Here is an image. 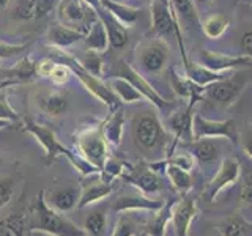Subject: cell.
<instances>
[{
    "label": "cell",
    "instance_id": "cell-40",
    "mask_svg": "<svg viewBox=\"0 0 252 236\" xmlns=\"http://www.w3.org/2000/svg\"><path fill=\"white\" fill-rule=\"evenodd\" d=\"M137 235V224L129 214H123L117 220L112 236H136Z\"/></svg>",
    "mask_w": 252,
    "mask_h": 236
},
{
    "label": "cell",
    "instance_id": "cell-12",
    "mask_svg": "<svg viewBox=\"0 0 252 236\" xmlns=\"http://www.w3.org/2000/svg\"><path fill=\"white\" fill-rule=\"evenodd\" d=\"M194 104L192 102H189L186 107H181L178 109L177 112H173L167 120H165V126H167V129L173 134V145L170 147V149L167 151V156L169 157L175 147L180 144H185V142H192L194 140V132H192V121H194Z\"/></svg>",
    "mask_w": 252,
    "mask_h": 236
},
{
    "label": "cell",
    "instance_id": "cell-31",
    "mask_svg": "<svg viewBox=\"0 0 252 236\" xmlns=\"http://www.w3.org/2000/svg\"><path fill=\"white\" fill-rule=\"evenodd\" d=\"M82 43L89 51H96L99 54L106 52L110 47L107 31H106L104 26H102V22L99 19L93 24L89 31H87V35H85Z\"/></svg>",
    "mask_w": 252,
    "mask_h": 236
},
{
    "label": "cell",
    "instance_id": "cell-17",
    "mask_svg": "<svg viewBox=\"0 0 252 236\" xmlns=\"http://www.w3.org/2000/svg\"><path fill=\"white\" fill-rule=\"evenodd\" d=\"M84 38H85V35L82 31H79L73 27H68L62 22L52 24L46 35L47 44L51 47H55V49H63V51L84 41Z\"/></svg>",
    "mask_w": 252,
    "mask_h": 236
},
{
    "label": "cell",
    "instance_id": "cell-42",
    "mask_svg": "<svg viewBox=\"0 0 252 236\" xmlns=\"http://www.w3.org/2000/svg\"><path fill=\"white\" fill-rule=\"evenodd\" d=\"M165 162L173 164V165H178V167L191 172L194 169V162L195 161H194V157L189 154L188 151H180V153L173 151L169 157H165Z\"/></svg>",
    "mask_w": 252,
    "mask_h": 236
},
{
    "label": "cell",
    "instance_id": "cell-4",
    "mask_svg": "<svg viewBox=\"0 0 252 236\" xmlns=\"http://www.w3.org/2000/svg\"><path fill=\"white\" fill-rule=\"evenodd\" d=\"M169 142L162 123L155 112H145L134 120V144L144 153H158Z\"/></svg>",
    "mask_w": 252,
    "mask_h": 236
},
{
    "label": "cell",
    "instance_id": "cell-23",
    "mask_svg": "<svg viewBox=\"0 0 252 236\" xmlns=\"http://www.w3.org/2000/svg\"><path fill=\"white\" fill-rule=\"evenodd\" d=\"M110 194H112V184L109 181H106L104 178L93 179L81 189V199H79L77 208H85L92 203L104 200Z\"/></svg>",
    "mask_w": 252,
    "mask_h": 236
},
{
    "label": "cell",
    "instance_id": "cell-29",
    "mask_svg": "<svg viewBox=\"0 0 252 236\" xmlns=\"http://www.w3.org/2000/svg\"><path fill=\"white\" fill-rule=\"evenodd\" d=\"M5 74L16 82H32L38 76V61H35L30 55L21 59L13 68L5 69Z\"/></svg>",
    "mask_w": 252,
    "mask_h": 236
},
{
    "label": "cell",
    "instance_id": "cell-27",
    "mask_svg": "<svg viewBox=\"0 0 252 236\" xmlns=\"http://www.w3.org/2000/svg\"><path fill=\"white\" fill-rule=\"evenodd\" d=\"M79 199H81V191H79V189L65 187V189H59V191L52 192L46 202L55 211L66 212V211H71L73 208L77 206Z\"/></svg>",
    "mask_w": 252,
    "mask_h": 236
},
{
    "label": "cell",
    "instance_id": "cell-21",
    "mask_svg": "<svg viewBox=\"0 0 252 236\" xmlns=\"http://www.w3.org/2000/svg\"><path fill=\"white\" fill-rule=\"evenodd\" d=\"M96 13H98V19L102 22V26H104L107 31L109 46L114 47V49H123L126 43H128V30H126V27L122 22H118L114 16L109 11H106L102 6Z\"/></svg>",
    "mask_w": 252,
    "mask_h": 236
},
{
    "label": "cell",
    "instance_id": "cell-47",
    "mask_svg": "<svg viewBox=\"0 0 252 236\" xmlns=\"http://www.w3.org/2000/svg\"><path fill=\"white\" fill-rule=\"evenodd\" d=\"M13 186H14L13 179H10V178L0 179V208H3L10 203L11 197H13Z\"/></svg>",
    "mask_w": 252,
    "mask_h": 236
},
{
    "label": "cell",
    "instance_id": "cell-24",
    "mask_svg": "<svg viewBox=\"0 0 252 236\" xmlns=\"http://www.w3.org/2000/svg\"><path fill=\"white\" fill-rule=\"evenodd\" d=\"M183 66H185V74L200 87H208L210 84L222 81V79L227 77L225 73H216V71L203 66L200 63H195L191 59H186L183 61Z\"/></svg>",
    "mask_w": 252,
    "mask_h": 236
},
{
    "label": "cell",
    "instance_id": "cell-37",
    "mask_svg": "<svg viewBox=\"0 0 252 236\" xmlns=\"http://www.w3.org/2000/svg\"><path fill=\"white\" fill-rule=\"evenodd\" d=\"M26 233V219L24 216H8L0 219V236H24Z\"/></svg>",
    "mask_w": 252,
    "mask_h": 236
},
{
    "label": "cell",
    "instance_id": "cell-3",
    "mask_svg": "<svg viewBox=\"0 0 252 236\" xmlns=\"http://www.w3.org/2000/svg\"><path fill=\"white\" fill-rule=\"evenodd\" d=\"M52 49L57 52V55L62 59V63H65V65L71 69V73L76 74V77L81 81V84L93 94L94 98L99 99L101 102H104V104L110 109V112H114L115 109L122 106V101L117 98V94L109 88L107 84L102 81L101 77L90 74L89 71L79 63V60L76 57L63 52V49H55V47H52Z\"/></svg>",
    "mask_w": 252,
    "mask_h": 236
},
{
    "label": "cell",
    "instance_id": "cell-54",
    "mask_svg": "<svg viewBox=\"0 0 252 236\" xmlns=\"http://www.w3.org/2000/svg\"><path fill=\"white\" fill-rule=\"evenodd\" d=\"M199 2H200L202 5H207V3H210V2H211V0H199Z\"/></svg>",
    "mask_w": 252,
    "mask_h": 236
},
{
    "label": "cell",
    "instance_id": "cell-38",
    "mask_svg": "<svg viewBox=\"0 0 252 236\" xmlns=\"http://www.w3.org/2000/svg\"><path fill=\"white\" fill-rule=\"evenodd\" d=\"M106 212L104 211H93L87 216L85 222H84V230L87 232V235L92 236H99L106 228Z\"/></svg>",
    "mask_w": 252,
    "mask_h": 236
},
{
    "label": "cell",
    "instance_id": "cell-9",
    "mask_svg": "<svg viewBox=\"0 0 252 236\" xmlns=\"http://www.w3.org/2000/svg\"><path fill=\"white\" fill-rule=\"evenodd\" d=\"M194 140L200 139H227L233 145L240 144V134L233 120H210L199 114L194 115L192 121Z\"/></svg>",
    "mask_w": 252,
    "mask_h": 236
},
{
    "label": "cell",
    "instance_id": "cell-45",
    "mask_svg": "<svg viewBox=\"0 0 252 236\" xmlns=\"http://www.w3.org/2000/svg\"><path fill=\"white\" fill-rule=\"evenodd\" d=\"M240 200L244 205H252V172H246L241 177Z\"/></svg>",
    "mask_w": 252,
    "mask_h": 236
},
{
    "label": "cell",
    "instance_id": "cell-11",
    "mask_svg": "<svg viewBox=\"0 0 252 236\" xmlns=\"http://www.w3.org/2000/svg\"><path fill=\"white\" fill-rule=\"evenodd\" d=\"M241 177L240 162L235 157H224L220 161V165L216 172V175L211 178V181L205 187V197L210 203H215L219 194L225 191L227 187L233 186Z\"/></svg>",
    "mask_w": 252,
    "mask_h": 236
},
{
    "label": "cell",
    "instance_id": "cell-16",
    "mask_svg": "<svg viewBox=\"0 0 252 236\" xmlns=\"http://www.w3.org/2000/svg\"><path fill=\"white\" fill-rule=\"evenodd\" d=\"M200 65L216 71V73H225V71L236 69V68L252 66V57H249L246 54L244 55H227L222 52H213L208 49H202Z\"/></svg>",
    "mask_w": 252,
    "mask_h": 236
},
{
    "label": "cell",
    "instance_id": "cell-50",
    "mask_svg": "<svg viewBox=\"0 0 252 236\" xmlns=\"http://www.w3.org/2000/svg\"><path fill=\"white\" fill-rule=\"evenodd\" d=\"M241 49L244 51V54L252 57V30L244 31L241 36Z\"/></svg>",
    "mask_w": 252,
    "mask_h": 236
},
{
    "label": "cell",
    "instance_id": "cell-26",
    "mask_svg": "<svg viewBox=\"0 0 252 236\" xmlns=\"http://www.w3.org/2000/svg\"><path fill=\"white\" fill-rule=\"evenodd\" d=\"M101 6L112 14L118 22H122L126 29L132 27L140 14V8L131 6L125 2H115V0H101Z\"/></svg>",
    "mask_w": 252,
    "mask_h": 236
},
{
    "label": "cell",
    "instance_id": "cell-49",
    "mask_svg": "<svg viewBox=\"0 0 252 236\" xmlns=\"http://www.w3.org/2000/svg\"><path fill=\"white\" fill-rule=\"evenodd\" d=\"M55 66V61L51 60V59H44L41 61H38V76L41 77H49L52 69Z\"/></svg>",
    "mask_w": 252,
    "mask_h": 236
},
{
    "label": "cell",
    "instance_id": "cell-2",
    "mask_svg": "<svg viewBox=\"0 0 252 236\" xmlns=\"http://www.w3.org/2000/svg\"><path fill=\"white\" fill-rule=\"evenodd\" d=\"M44 191L39 192L33 203V214L36 217L32 230L43 232L49 236H87V232L76 227L71 220L59 214L52 206H49L44 199Z\"/></svg>",
    "mask_w": 252,
    "mask_h": 236
},
{
    "label": "cell",
    "instance_id": "cell-56",
    "mask_svg": "<svg viewBox=\"0 0 252 236\" xmlns=\"http://www.w3.org/2000/svg\"><path fill=\"white\" fill-rule=\"evenodd\" d=\"M150 2H152V0H150Z\"/></svg>",
    "mask_w": 252,
    "mask_h": 236
},
{
    "label": "cell",
    "instance_id": "cell-1",
    "mask_svg": "<svg viewBox=\"0 0 252 236\" xmlns=\"http://www.w3.org/2000/svg\"><path fill=\"white\" fill-rule=\"evenodd\" d=\"M22 124H24V129H26L27 132H30L32 136H33L39 142V144H41V147L44 148V151H46L44 161H46L47 165L52 164L55 161V157L65 156L66 159L73 164V167L84 177L99 175V173H101L96 167H94V165H92L90 162H87L81 154H76L74 151L68 149L63 144H60L59 139L55 137L54 131H51L49 128H46V126H43V124L35 123L33 120H30V118H26V120L22 121Z\"/></svg>",
    "mask_w": 252,
    "mask_h": 236
},
{
    "label": "cell",
    "instance_id": "cell-46",
    "mask_svg": "<svg viewBox=\"0 0 252 236\" xmlns=\"http://www.w3.org/2000/svg\"><path fill=\"white\" fill-rule=\"evenodd\" d=\"M29 46H30V43H26V44H8V43L0 41V59L16 57V55H19L24 51H27Z\"/></svg>",
    "mask_w": 252,
    "mask_h": 236
},
{
    "label": "cell",
    "instance_id": "cell-44",
    "mask_svg": "<svg viewBox=\"0 0 252 236\" xmlns=\"http://www.w3.org/2000/svg\"><path fill=\"white\" fill-rule=\"evenodd\" d=\"M71 74H73V73H71V69L65 65V63H55V66L52 69L49 79L55 85H63V84H66L69 81Z\"/></svg>",
    "mask_w": 252,
    "mask_h": 236
},
{
    "label": "cell",
    "instance_id": "cell-53",
    "mask_svg": "<svg viewBox=\"0 0 252 236\" xmlns=\"http://www.w3.org/2000/svg\"><path fill=\"white\" fill-rule=\"evenodd\" d=\"M8 3H10V0H0V6H6Z\"/></svg>",
    "mask_w": 252,
    "mask_h": 236
},
{
    "label": "cell",
    "instance_id": "cell-30",
    "mask_svg": "<svg viewBox=\"0 0 252 236\" xmlns=\"http://www.w3.org/2000/svg\"><path fill=\"white\" fill-rule=\"evenodd\" d=\"M165 162V159H164ZM164 172L167 175L169 181L172 183L173 189L181 195V194H189V191L192 189V177H191V172L185 170L178 167V165H173L165 162L164 165Z\"/></svg>",
    "mask_w": 252,
    "mask_h": 236
},
{
    "label": "cell",
    "instance_id": "cell-51",
    "mask_svg": "<svg viewBox=\"0 0 252 236\" xmlns=\"http://www.w3.org/2000/svg\"><path fill=\"white\" fill-rule=\"evenodd\" d=\"M84 2H85L87 5H90L94 11L101 10V0H84Z\"/></svg>",
    "mask_w": 252,
    "mask_h": 236
},
{
    "label": "cell",
    "instance_id": "cell-34",
    "mask_svg": "<svg viewBox=\"0 0 252 236\" xmlns=\"http://www.w3.org/2000/svg\"><path fill=\"white\" fill-rule=\"evenodd\" d=\"M39 106L49 115H62L68 109V99L63 93L54 91L39 98Z\"/></svg>",
    "mask_w": 252,
    "mask_h": 236
},
{
    "label": "cell",
    "instance_id": "cell-6",
    "mask_svg": "<svg viewBox=\"0 0 252 236\" xmlns=\"http://www.w3.org/2000/svg\"><path fill=\"white\" fill-rule=\"evenodd\" d=\"M76 147L79 149V154L101 172L102 165L106 164L109 157V145L104 136H102L101 126H94V128H89L79 132L76 139Z\"/></svg>",
    "mask_w": 252,
    "mask_h": 236
},
{
    "label": "cell",
    "instance_id": "cell-41",
    "mask_svg": "<svg viewBox=\"0 0 252 236\" xmlns=\"http://www.w3.org/2000/svg\"><path fill=\"white\" fill-rule=\"evenodd\" d=\"M123 172H125V164L123 162L112 159V157H107L106 164L102 165V169H101V177H104V179L110 183L114 178L122 177Z\"/></svg>",
    "mask_w": 252,
    "mask_h": 236
},
{
    "label": "cell",
    "instance_id": "cell-18",
    "mask_svg": "<svg viewBox=\"0 0 252 236\" xmlns=\"http://www.w3.org/2000/svg\"><path fill=\"white\" fill-rule=\"evenodd\" d=\"M164 202L152 199L148 195H122L114 200L112 209L114 212H129V211H158L162 208Z\"/></svg>",
    "mask_w": 252,
    "mask_h": 236
},
{
    "label": "cell",
    "instance_id": "cell-20",
    "mask_svg": "<svg viewBox=\"0 0 252 236\" xmlns=\"http://www.w3.org/2000/svg\"><path fill=\"white\" fill-rule=\"evenodd\" d=\"M183 147L186 151L194 157L195 162L200 165L211 164L219 157V145L211 139H200V140H192V142H185V144H178Z\"/></svg>",
    "mask_w": 252,
    "mask_h": 236
},
{
    "label": "cell",
    "instance_id": "cell-10",
    "mask_svg": "<svg viewBox=\"0 0 252 236\" xmlns=\"http://www.w3.org/2000/svg\"><path fill=\"white\" fill-rule=\"evenodd\" d=\"M114 76H120V77H125L126 81H129L134 85V88H136L142 96L145 98V101L152 102L158 110H164L170 106V102L165 101L161 94L153 88V85L150 84L136 68H132L129 63L125 61L123 59H120L117 61Z\"/></svg>",
    "mask_w": 252,
    "mask_h": 236
},
{
    "label": "cell",
    "instance_id": "cell-52",
    "mask_svg": "<svg viewBox=\"0 0 252 236\" xmlns=\"http://www.w3.org/2000/svg\"><path fill=\"white\" fill-rule=\"evenodd\" d=\"M8 123H10V121H3V120H0V131L5 129L6 126H8Z\"/></svg>",
    "mask_w": 252,
    "mask_h": 236
},
{
    "label": "cell",
    "instance_id": "cell-15",
    "mask_svg": "<svg viewBox=\"0 0 252 236\" xmlns=\"http://www.w3.org/2000/svg\"><path fill=\"white\" fill-rule=\"evenodd\" d=\"M197 216H199V208L195 200L189 194H181L180 200L173 203L172 208V222L177 236H189L191 225Z\"/></svg>",
    "mask_w": 252,
    "mask_h": 236
},
{
    "label": "cell",
    "instance_id": "cell-39",
    "mask_svg": "<svg viewBox=\"0 0 252 236\" xmlns=\"http://www.w3.org/2000/svg\"><path fill=\"white\" fill-rule=\"evenodd\" d=\"M79 63H81L90 74L96 76V77L102 76V65H104V61H102V57L99 52L87 51V54L82 57V60H79Z\"/></svg>",
    "mask_w": 252,
    "mask_h": 236
},
{
    "label": "cell",
    "instance_id": "cell-22",
    "mask_svg": "<svg viewBox=\"0 0 252 236\" xmlns=\"http://www.w3.org/2000/svg\"><path fill=\"white\" fill-rule=\"evenodd\" d=\"M102 136H104L109 147L118 148L122 145L123 140V129H125V115H123V107L120 106L115 109L110 117L101 126Z\"/></svg>",
    "mask_w": 252,
    "mask_h": 236
},
{
    "label": "cell",
    "instance_id": "cell-14",
    "mask_svg": "<svg viewBox=\"0 0 252 236\" xmlns=\"http://www.w3.org/2000/svg\"><path fill=\"white\" fill-rule=\"evenodd\" d=\"M243 82H236L233 79H222L205 87V98L215 102L216 106L228 109L233 106L243 93Z\"/></svg>",
    "mask_w": 252,
    "mask_h": 236
},
{
    "label": "cell",
    "instance_id": "cell-7",
    "mask_svg": "<svg viewBox=\"0 0 252 236\" xmlns=\"http://www.w3.org/2000/svg\"><path fill=\"white\" fill-rule=\"evenodd\" d=\"M170 57L169 44L162 38H152L142 41L136 47V59L142 71L147 74H159L167 66Z\"/></svg>",
    "mask_w": 252,
    "mask_h": 236
},
{
    "label": "cell",
    "instance_id": "cell-33",
    "mask_svg": "<svg viewBox=\"0 0 252 236\" xmlns=\"http://www.w3.org/2000/svg\"><path fill=\"white\" fill-rule=\"evenodd\" d=\"M170 11L178 22H197L199 21V14H197L195 5L192 0H169Z\"/></svg>",
    "mask_w": 252,
    "mask_h": 236
},
{
    "label": "cell",
    "instance_id": "cell-28",
    "mask_svg": "<svg viewBox=\"0 0 252 236\" xmlns=\"http://www.w3.org/2000/svg\"><path fill=\"white\" fill-rule=\"evenodd\" d=\"M107 87L110 90H112L117 98L120 99L125 104H131V102H139V101H145V98L142 96V94L134 88V85L126 81L125 77H120V76H112L109 77L106 81Z\"/></svg>",
    "mask_w": 252,
    "mask_h": 236
},
{
    "label": "cell",
    "instance_id": "cell-32",
    "mask_svg": "<svg viewBox=\"0 0 252 236\" xmlns=\"http://www.w3.org/2000/svg\"><path fill=\"white\" fill-rule=\"evenodd\" d=\"M222 236H252V222L240 214H232L219 225Z\"/></svg>",
    "mask_w": 252,
    "mask_h": 236
},
{
    "label": "cell",
    "instance_id": "cell-43",
    "mask_svg": "<svg viewBox=\"0 0 252 236\" xmlns=\"http://www.w3.org/2000/svg\"><path fill=\"white\" fill-rule=\"evenodd\" d=\"M0 120H3V121H14V123L21 121L19 114L10 106V102H8L5 93L0 94Z\"/></svg>",
    "mask_w": 252,
    "mask_h": 236
},
{
    "label": "cell",
    "instance_id": "cell-13",
    "mask_svg": "<svg viewBox=\"0 0 252 236\" xmlns=\"http://www.w3.org/2000/svg\"><path fill=\"white\" fill-rule=\"evenodd\" d=\"M122 177L144 195H156L162 189V179L152 165H136L131 167L128 173L125 172Z\"/></svg>",
    "mask_w": 252,
    "mask_h": 236
},
{
    "label": "cell",
    "instance_id": "cell-19",
    "mask_svg": "<svg viewBox=\"0 0 252 236\" xmlns=\"http://www.w3.org/2000/svg\"><path fill=\"white\" fill-rule=\"evenodd\" d=\"M170 85L177 96L188 99L192 104L205 98V87L197 85L186 74H180L175 68H170Z\"/></svg>",
    "mask_w": 252,
    "mask_h": 236
},
{
    "label": "cell",
    "instance_id": "cell-8",
    "mask_svg": "<svg viewBox=\"0 0 252 236\" xmlns=\"http://www.w3.org/2000/svg\"><path fill=\"white\" fill-rule=\"evenodd\" d=\"M57 19L87 35L90 27L98 21V13L84 0H60L57 5Z\"/></svg>",
    "mask_w": 252,
    "mask_h": 236
},
{
    "label": "cell",
    "instance_id": "cell-35",
    "mask_svg": "<svg viewBox=\"0 0 252 236\" xmlns=\"http://www.w3.org/2000/svg\"><path fill=\"white\" fill-rule=\"evenodd\" d=\"M228 27H230V21L222 14H211L202 24L203 33L210 39L220 38L228 30Z\"/></svg>",
    "mask_w": 252,
    "mask_h": 236
},
{
    "label": "cell",
    "instance_id": "cell-25",
    "mask_svg": "<svg viewBox=\"0 0 252 236\" xmlns=\"http://www.w3.org/2000/svg\"><path fill=\"white\" fill-rule=\"evenodd\" d=\"M173 203H175V199L170 197V199L164 202L162 208L153 211V214L148 219L145 227V233L148 236H165V228H167V224L172 220Z\"/></svg>",
    "mask_w": 252,
    "mask_h": 236
},
{
    "label": "cell",
    "instance_id": "cell-48",
    "mask_svg": "<svg viewBox=\"0 0 252 236\" xmlns=\"http://www.w3.org/2000/svg\"><path fill=\"white\" fill-rule=\"evenodd\" d=\"M240 144H241V148H243L244 154L252 159V123H248V126L241 132Z\"/></svg>",
    "mask_w": 252,
    "mask_h": 236
},
{
    "label": "cell",
    "instance_id": "cell-55",
    "mask_svg": "<svg viewBox=\"0 0 252 236\" xmlns=\"http://www.w3.org/2000/svg\"><path fill=\"white\" fill-rule=\"evenodd\" d=\"M115 2H125L126 3V0H115Z\"/></svg>",
    "mask_w": 252,
    "mask_h": 236
},
{
    "label": "cell",
    "instance_id": "cell-36",
    "mask_svg": "<svg viewBox=\"0 0 252 236\" xmlns=\"http://www.w3.org/2000/svg\"><path fill=\"white\" fill-rule=\"evenodd\" d=\"M11 18L19 22L38 18V0H16Z\"/></svg>",
    "mask_w": 252,
    "mask_h": 236
},
{
    "label": "cell",
    "instance_id": "cell-5",
    "mask_svg": "<svg viewBox=\"0 0 252 236\" xmlns=\"http://www.w3.org/2000/svg\"><path fill=\"white\" fill-rule=\"evenodd\" d=\"M150 11H152V33L155 35V38H162L167 41V38L175 33L178 39L181 59L185 61L188 59V55H186L183 35H181L180 30V22L173 18V14L170 11L169 0H152Z\"/></svg>",
    "mask_w": 252,
    "mask_h": 236
}]
</instances>
